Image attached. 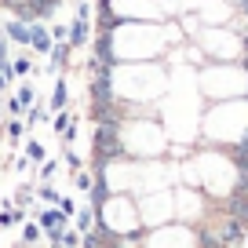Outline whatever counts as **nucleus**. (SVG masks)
Wrapping results in <instances>:
<instances>
[{
    "instance_id": "6",
    "label": "nucleus",
    "mask_w": 248,
    "mask_h": 248,
    "mask_svg": "<svg viewBox=\"0 0 248 248\" xmlns=\"http://www.w3.org/2000/svg\"><path fill=\"white\" fill-rule=\"evenodd\" d=\"M92 55L99 62H106V66H113V40H109V33H99V37H95V47H92Z\"/></svg>"
},
{
    "instance_id": "22",
    "label": "nucleus",
    "mask_w": 248,
    "mask_h": 248,
    "mask_svg": "<svg viewBox=\"0 0 248 248\" xmlns=\"http://www.w3.org/2000/svg\"><path fill=\"white\" fill-rule=\"evenodd\" d=\"M22 135H26V124L22 121H18V117H15V121H8V139H22Z\"/></svg>"
},
{
    "instance_id": "14",
    "label": "nucleus",
    "mask_w": 248,
    "mask_h": 248,
    "mask_svg": "<svg viewBox=\"0 0 248 248\" xmlns=\"http://www.w3.org/2000/svg\"><path fill=\"white\" fill-rule=\"evenodd\" d=\"M70 124H73V113H70V109H59V113L51 117V128H55V135H62L66 128H70Z\"/></svg>"
},
{
    "instance_id": "9",
    "label": "nucleus",
    "mask_w": 248,
    "mask_h": 248,
    "mask_svg": "<svg viewBox=\"0 0 248 248\" xmlns=\"http://www.w3.org/2000/svg\"><path fill=\"white\" fill-rule=\"evenodd\" d=\"M230 161H233V168H237V175H248V135L230 150Z\"/></svg>"
},
{
    "instance_id": "26",
    "label": "nucleus",
    "mask_w": 248,
    "mask_h": 248,
    "mask_svg": "<svg viewBox=\"0 0 248 248\" xmlns=\"http://www.w3.org/2000/svg\"><path fill=\"white\" fill-rule=\"evenodd\" d=\"M55 171H59V161H40V179H44V183L55 175Z\"/></svg>"
},
{
    "instance_id": "18",
    "label": "nucleus",
    "mask_w": 248,
    "mask_h": 248,
    "mask_svg": "<svg viewBox=\"0 0 248 248\" xmlns=\"http://www.w3.org/2000/svg\"><path fill=\"white\" fill-rule=\"evenodd\" d=\"M37 197H40V201H44V204H59L62 201V194H59V190H55V186H37Z\"/></svg>"
},
{
    "instance_id": "13",
    "label": "nucleus",
    "mask_w": 248,
    "mask_h": 248,
    "mask_svg": "<svg viewBox=\"0 0 248 248\" xmlns=\"http://www.w3.org/2000/svg\"><path fill=\"white\" fill-rule=\"evenodd\" d=\"M22 154L30 157V164H40V161H47V150L40 146L37 139H30V142H26V150H22Z\"/></svg>"
},
{
    "instance_id": "4",
    "label": "nucleus",
    "mask_w": 248,
    "mask_h": 248,
    "mask_svg": "<svg viewBox=\"0 0 248 248\" xmlns=\"http://www.w3.org/2000/svg\"><path fill=\"white\" fill-rule=\"evenodd\" d=\"M51 66H47V70L51 73H59V70H70V55H73V47H70V40H55L51 44Z\"/></svg>"
},
{
    "instance_id": "10",
    "label": "nucleus",
    "mask_w": 248,
    "mask_h": 248,
    "mask_svg": "<svg viewBox=\"0 0 248 248\" xmlns=\"http://www.w3.org/2000/svg\"><path fill=\"white\" fill-rule=\"evenodd\" d=\"M26 216H30L26 208H0V230H4V226H18V223H26Z\"/></svg>"
},
{
    "instance_id": "17",
    "label": "nucleus",
    "mask_w": 248,
    "mask_h": 248,
    "mask_svg": "<svg viewBox=\"0 0 248 248\" xmlns=\"http://www.w3.org/2000/svg\"><path fill=\"white\" fill-rule=\"evenodd\" d=\"M15 99H18V106H22V109H30L33 102H37V92H33V84H22V88L15 92Z\"/></svg>"
},
{
    "instance_id": "19",
    "label": "nucleus",
    "mask_w": 248,
    "mask_h": 248,
    "mask_svg": "<svg viewBox=\"0 0 248 248\" xmlns=\"http://www.w3.org/2000/svg\"><path fill=\"white\" fill-rule=\"evenodd\" d=\"M11 70H15V77H26V73L33 70V59H30V55H18V59L11 62Z\"/></svg>"
},
{
    "instance_id": "27",
    "label": "nucleus",
    "mask_w": 248,
    "mask_h": 248,
    "mask_svg": "<svg viewBox=\"0 0 248 248\" xmlns=\"http://www.w3.org/2000/svg\"><path fill=\"white\" fill-rule=\"evenodd\" d=\"M8 51H11V47H8V37L0 33V66H4V62H11V59H8Z\"/></svg>"
},
{
    "instance_id": "23",
    "label": "nucleus",
    "mask_w": 248,
    "mask_h": 248,
    "mask_svg": "<svg viewBox=\"0 0 248 248\" xmlns=\"http://www.w3.org/2000/svg\"><path fill=\"white\" fill-rule=\"evenodd\" d=\"M11 80H15V70H11V62H4V66H0V95H4V88H8Z\"/></svg>"
},
{
    "instance_id": "1",
    "label": "nucleus",
    "mask_w": 248,
    "mask_h": 248,
    "mask_svg": "<svg viewBox=\"0 0 248 248\" xmlns=\"http://www.w3.org/2000/svg\"><path fill=\"white\" fill-rule=\"evenodd\" d=\"M88 40H92V4L80 0L77 18H73V26H70V47H84Z\"/></svg>"
},
{
    "instance_id": "16",
    "label": "nucleus",
    "mask_w": 248,
    "mask_h": 248,
    "mask_svg": "<svg viewBox=\"0 0 248 248\" xmlns=\"http://www.w3.org/2000/svg\"><path fill=\"white\" fill-rule=\"evenodd\" d=\"M40 237H44V230H40L37 223H26V226H22V245H26V248H30V245H37Z\"/></svg>"
},
{
    "instance_id": "7",
    "label": "nucleus",
    "mask_w": 248,
    "mask_h": 248,
    "mask_svg": "<svg viewBox=\"0 0 248 248\" xmlns=\"http://www.w3.org/2000/svg\"><path fill=\"white\" fill-rule=\"evenodd\" d=\"M62 223H66V216H62L55 204H47V208L37 212V226H40V230H55V226H62Z\"/></svg>"
},
{
    "instance_id": "2",
    "label": "nucleus",
    "mask_w": 248,
    "mask_h": 248,
    "mask_svg": "<svg viewBox=\"0 0 248 248\" xmlns=\"http://www.w3.org/2000/svg\"><path fill=\"white\" fill-rule=\"evenodd\" d=\"M88 99L92 102H113V73H102V77H88Z\"/></svg>"
},
{
    "instance_id": "20",
    "label": "nucleus",
    "mask_w": 248,
    "mask_h": 248,
    "mask_svg": "<svg viewBox=\"0 0 248 248\" xmlns=\"http://www.w3.org/2000/svg\"><path fill=\"white\" fill-rule=\"evenodd\" d=\"M55 208H59L66 219H73V216H77V204H73V197H66V194H62V201L55 204Z\"/></svg>"
},
{
    "instance_id": "12",
    "label": "nucleus",
    "mask_w": 248,
    "mask_h": 248,
    "mask_svg": "<svg viewBox=\"0 0 248 248\" xmlns=\"http://www.w3.org/2000/svg\"><path fill=\"white\" fill-rule=\"evenodd\" d=\"M44 121H47V109H44V106H37V102H33V106L26 109V117H22L26 128H33V124H44Z\"/></svg>"
},
{
    "instance_id": "29",
    "label": "nucleus",
    "mask_w": 248,
    "mask_h": 248,
    "mask_svg": "<svg viewBox=\"0 0 248 248\" xmlns=\"http://www.w3.org/2000/svg\"><path fill=\"white\" fill-rule=\"evenodd\" d=\"M241 66H245V73H248V51H245V62H241Z\"/></svg>"
},
{
    "instance_id": "25",
    "label": "nucleus",
    "mask_w": 248,
    "mask_h": 248,
    "mask_svg": "<svg viewBox=\"0 0 248 248\" xmlns=\"http://www.w3.org/2000/svg\"><path fill=\"white\" fill-rule=\"evenodd\" d=\"M66 168H70V171H80V168H84V161H80V154H73V150H66Z\"/></svg>"
},
{
    "instance_id": "5",
    "label": "nucleus",
    "mask_w": 248,
    "mask_h": 248,
    "mask_svg": "<svg viewBox=\"0 0 248 248\" xmlns=\"http://www.w3.org/2000/svg\"><path fill=\"white\" fill-rule=\"evenodd\" d=\"M4 37H8V44H26L30 47V22L8 18V22H4Z\"/></svg>"
},
{
    "instance_id": "3",
    "label": "nucleus",
    "mask_w": 248,
    "mask_h": 248,
    "mask_svg": "<svg viewBox=\"0 0 248 248\" xmlns=\"http://www.w3.org/2000/svg\"><path fill=\"white\" fill-rule=\"evenodd\" d=\"M51 44H55V40H51V33H47V26L44 22H30V47H33V51L47 55V51H51Z\"/></svg>"
},
{
    "instance_id": "11",
    "label": "nucleus",
    "mask_w": 248,
    "mask_h": 248,
    "mask_svg": "<svg viewBox=\"0 0 248 248\" xmlns=\"http://www.w3.org/2000/svg\"><path fill=\"white\" fill-rule=\"evenodd\" d=\"M99 223V216H95V208H84V212H77V216H73V230H92V226Z\"/></svg>"
},
{
    "instance_id": "24",
    "label": "nucleus",
    "mask_w": 248,
    "mask_h": 248,
    "mask_svg": "<svg viewBox=\"0 0 248 248\" xmlns=\"http://www.w3.org/2000/svg\"><path fill=\"white\" fill-rule=\"evenodd\" d=\"M47 33H51V40H70V30L62 22H55V26H47Z\"/></svg>"
},
{
    "instance_id": "8",
    "label": "nucleus",
    "mask_w": 248,
    "mask_h": 248,
    "mask_svg": "<svg viewBox=\"0 0 248 248\" xmlns=\"http://www.w3.org/2000/svg\"><path fill=\"white\" fill-rule=\"evenodd\" d=\"M47 106H51L55 113L70 106V84H66V77H59V80H55V92H51V102H47Z\"/></svg>"
},
{
    "instance_id": "21",
    "label": "nucleus",
    "mask_w": 248,
    "mask_h": 248,
    "mask_svg": "<svg viewBox=\"0 0 248 248\" xmlns=\"http://www.w3.org/2000/svg\"><path fill=\"white\" fill-rule=\"evenodd\" d=\"M30 201H33V186H18V194H15V208H26Z\"/></svg>"
},
{
    "instance_id": "28",
    "label": "nucleus",
    "mask_w": 248,
    "mask_h": 248,
    "mask_svg": "<svg viewBox=\"0 0 248 248\" xmlns=\"http://www.w3.org/2000/svg\"><path fill=\"white\" fill-rule=\"evenodd\" d=\"M8 113H11V117H18V113H26V109H22V106H18V99H15V95H11V99H8Z\"/></svg>"
},
{
    "instance_id": "15",
    "label": "nucleus",
    "mask_w": 248,
    "mask_h": 248,
    "mask_svg": "<svg viewBox=\"0 0 248 248\" xmlns=\"http://www.w3.org/2000/svg\"><path fill=\"white\" fill-rule=\"evenodd\" d=\"M92 183H95V171H88V168H80V171H73V186H77V190H92Z\"/></svg>"
}]
</instances>
